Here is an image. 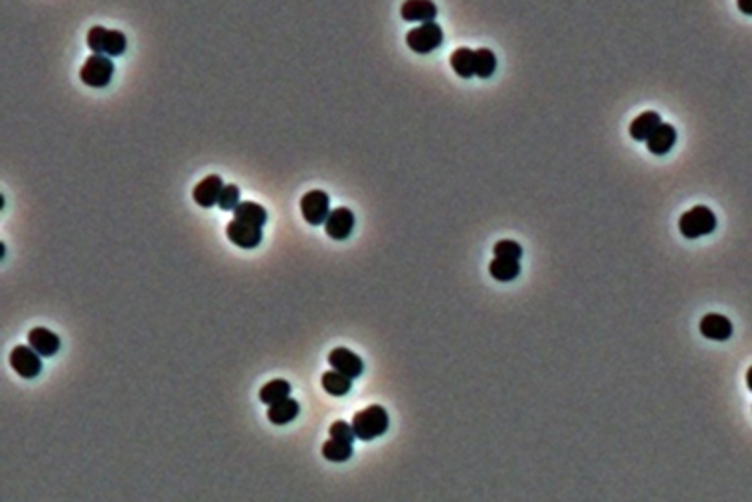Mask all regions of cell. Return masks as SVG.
I'll return each mask as SVG.
<instances>
[{"mask_svg":"<svg viewBox=\"0 0 752 502\" xmlns=\"http://www.w3.org/2000/svg\"><path fill=\"white\" fill-rule=\"evenodd\" d=\"M521 273V265L519 261H513V259H501V257H495L491 263H489V275L497 279V281H513L517 279Z\"/></svg>","mask_w":752,"mask_h":502,"instance_id":"cell-22","label":"cell"},{"mask_svg":"<svg viewBox=\"0 0 752 502\" xmlns=\"http://www.w3.org/2000/svg\"><path fill=\"white\" fill-rule=\"evenodd\" d=\"M28 346L40 354L42 358H50L53 354L60 350V336L52 333L50 328H42V326H36L28 333Z\"/></svg>","mask_w":752,"mask_h":502,"instance_id":"cell-12","label":"cell"},{"mask_svg":"<svg viewBox=\"0 0 752 502\" xmlns=\"http://www.w3.org/2000/svg\"><path fill=\"white\" fill-rule=\"evenodd\" d=\"M661 125V117L655 111H646V113L637 115L636 119L629 123V135L634 141H649V137L657 131V127Z\"/></svg>","mask_w":752,"mask_h":502,"instance_id":"cell-15","label":"cell"},{"mask_svg":"<svg viewBox=\"0 0 752 502\" xmlns=\"http://www.w3.org/2000/svg\"><path fill=\"white\" fill-rule=\"evenodd\" d=\"M297 415H299V404L295 399H292V397L282 399V402L267 407V419L274 425H285V423L293 422Z\"/></svg>","mask_w":752,"mask_h":502,"instance_id":"cell-17","label":"cell"},{"mask_svg":"<svg viewBox=\"0 0 752 502\" xmlns=\"http://www.w3.org/2000/svg\"><path fill=\"white\" fill-rule=\"evenodd\" d=\"M351 425L356 439L372 441L388 432L390 417L382 405H369L353 415Z\"/></svg>","mask_w":752,"mask_h":502,"instance_id":"cell-1","label":"cell"},{"mask_svg":"<svg viewBox=\"0 0 752 502\" xmlns=\"http://www.w3.org/2000/svg\"><path fill=\"white\" fill-rule=\"evenodd\" d=\"M443 42V32L438 22H428L422 26L412 28L406 34V44L412 52L430 53L438 50Z\"/></svg>","mask_w":752,"mask_h":502,"instance_id":"cell-5","label":"cell"},{"mask_svg":"<svg viewBox=\"0 0 752 502\" xmlns=\"http://www.w3.org/2000/svg\"><path fill=\"white\" fill-rule=\"evenodd\" d=\"M329 435H331L333 439L345 441V443H351V445H353V441L356 439V435H354V432H353V425H351V423L343 422V419L333 422V425L329 427Z\"/></svg>","mask_w":752,"mask_h":502,"instance_id":"cell-27","label":"cell"},{"mask_svg":"<svg viewBox=\"0 0 752 502\" xmlns=\"http://www.w3.org/2000/svg\"><path fill=\"white\" fill-rule=\"evenodd\" d=\"M321 386H323V389H325L327 394H331V396L341 397L346 396V394L351 392V388H353V380L346 378V376H343V374H339V372L335 370H329L321 376Z\"/></svg>","mask_w":752,"mask_h":502,"instance_id":"cell-19","label":"cell"},{"mask_svg":"<svg viewBox=\"0 0 752 502\" xmlns=\"http://www.w3.org/2000/svg\"><path fill=\"white\" fill-rule=\"evenodd\" d=\"M354 228V214L349 208H335L329 214L327 221H325V234L331 239L343 241L351 234Z\"/></svg>","mask_w":752,"mask_h":502,"instance_id":"cell-10","label":"cell"},{"mask_svg":"<svg viewBox=\"0 0 752 502\" xmlns=\"http://www.w3.org/2000/svg\"><path fill=\"white\" fill-rule=\"evenodd\" d=\"M675 141H677L675 127L669 123H661L657 127V131L649 137V141L646 145L651 155H667L675 147Z\"/></svg>","mask_w":752,"mask_h":502,"instance_id":"cell-16","label":"cell"},{"mask_svg":"<svg viewBox=\"0 0 752 502\" xmlns=\"http://www.w3.org/2000/svg\"><path fill=\"white\" fill-rule=\"evenodd\" d=\"M9 362L12 370L16 372L18 376L26 380L36 378L42 372V356L36 350H32L30 346H24V344H18V346H14L10 350Z\"/></svg>","mask_w":752,"mask_h":502,"instance_id":"cell-6","label":"cell"},{"mask_svg":"<svg viewBox=\"0 0 752 502\" xmlns=\"http://www.w3.org/2000/svg\"><path fill=\"white\" fill-rule=\"evenodd\" d=\"M239 204H242L239 202V186H236V184L224 186V190H222V194H220V200H218V206H220L222 210H226V211L236 210Z\"/></svg>","mask_w":752,"mask_h":502,"instance_id":"cell-26","label":"cell"},{"mask_svg":"<svg viewBox=\"0 0 752 502\" xmlns=\"http://www.w3.org/2000/svg\"><path fill=\"white\" fill-rule=\"evenodd\" d=\"M224 186L226 184L222 182V178L218 177V174H210V177H206L195 186L192 198H195V202L198 204L200 208H212V206H216L218 200H220Z\"/></svg>","mask_w":752,"mask_h":502,"instance_id":"cell-13","label":"cell"},{"mask_svg":"<svg viewBox=\"0 0 752 502\" xmlns=\"http://www.w3.org/2000/svg\"><path fill=\"white\" fill-rule=\"evenodd\" d=\"M234 218L242 221H248L252 226H257V228H264V224L267 221V211L264 206H259L256 202H242L234 210Z\"/></svg>","mask_w":752,"mask_h":502,"instance_id":"cell-20","label":"cell"},{"mask_svg":"<svg viewBox=\"0 0 752 502\" xmlns=\"http://www.w3.org/2000/svg\"><path fill=\"white\" fill-rule=\"evenodd\" d=\"M736 9L741 10L743 14H746V16H752V0H738Z\"/></svg>","mask_w":752,"mask_h":502,"instance_id":"cell-28","label":"cell"},{"mask_svg":"<svg viewBox=\"0 0 752 502\" xmlns=\"http://www.w3.org/2000/svg\"><path fill=\"white\" fill-rule=\"evenodd\" d=\"M746 386H748V389L752 392V366L748 368V372H746Z\"/></svg>","mask_w":752,"mask_h":502,"instance_id":"cell-29","label":"cell"},{"mask_svg":"<svg viewBox=\"0 0 752 502\" xmlns=\"http://www.w3.org/2000/svg\"><path fill=\"white\" fill-rule=\"evenodd\" d=\"M89 50L99 56L117 58L127 50V38L119 30H107L103 26H93L88 32Z\"/></svg>","mask_w":752,"mask_h":502,"instance_id":"cell-3","label":"cell"},{"mask_svg":"<svg viewBox=\"0 0 752 502\" xmlns=\"http://www.w3.org/2000/svg\"><path fill=\"white\" fill-rule=\"evenodd\" d=\"M329 196L323 190H311L301 198V216L311 226H321L329 218Z\"/></svg>","mask_w":752,"mask_h":502,"instance_id":"cell-7","label":"cell"},{"mask_svg":"<svg viewBox=\"0 0 752 502\" xmlns=\"http://www.w3.org/2000/svg\"><path fill=\"white\" fill-rule=\"evenodd\" d=\"M321 453H323V457L327 459V461H331V463H345V461H349L351 455H353V445L331 437V439H327L323 443Z\"/></svg>","mask_w":752,"mask_h":502,"instance_id":"cell-23","label":"cell"},{"mask_svg":"<svg viewBox=\"0 0 752 502\" xmlns=\"http://www.w3.org/2000/svg\"><path fill=\"white\" fill-rule=\"evenodd\" d=\"M701 335L709 338V340H717V342H725L733 336V323L718 313H709L701 318L699 325Z\"/></svg>","mask_w":752,"mask_h":502,"instance_id":"cell-11","label":"cell"},{"mask_svg":"<svg viewBox=\"0 0 752 502\" xmlns=\"http://www.w3.org/2000/svg\"><path fill=\"white\" fill-rule=\"evenodd\" d=\"M329 364H331L333 370L351 380L359 378L364 370V364L363 360H361V356L354 354L353 350H349V348H343V346L331 350V354H329Z\"/></svg>","mask_w":752,"mask_h":502,"instance_id":"cell-9","label":"cell"},{"mask_svg":"<svg viewBox=\"0 0 752 502\" xmlns=\"http://www.w3.org/2000/svg\"><path fill=\"white\" fill-rule=\"evenodd\" d=\"M400 14L406 22H434L436 14H438V6L432 0H408L402 4Z\"/></svg>","mask_w":752,"mask_h":502,"instance_id":"cell-14","label":"cell"},{"mask_svg":"<svg viewBox=\"0 0 752 502\" xmlns=\"http://www.w3.org/2000/svg\"><path fill=\"white\" fill-rule=\"evenodd\" d=\"M717 229V216L707 206H695L679 218V231L683 238L697 239Z\"/></svg>","mask_w":752,"mask_h":502,"instance_id":"cell-2","label":"cell"},{"mask_svg":"<svg viewBox=\"0 0 752 502\" xmlns=\"http://www.w3.org/2000/svg\"><path fill=\"white\" fill-rule=\"evenodd\" d=\"M497 70V58L495 53L487 48H479L475 50V75L478 78H491Z\"/></svg>","mask_w":752,"mask_h":502,"instance_id":"cell-24","label":"cell"},{"mask_svg":"<svg viewBox=\"0 0 752 502\" xmlns=\"http://www.w3.org/2000/svg\"><path fill=\"white\" fill-rule=\"evenodd\" d=\"M493 253L495 257H501V259H513V261H519L522 256V247L513 241V239H501L497 241L495 247H493Z\"/></svg>","mask_w":752,"mask_h":502,"instance_id":"cell-25","label":"cell"},{"mask_svg":"<svg viewBox=\"0 0 752 502\" xmlns=\"http://www.w3.org/2000/svg\"><path fill=\"white\" fill-rule=\"evenodd\" d=\"M450 63L453 71L463 80H469L475 75V52L469 48H458L450 56Z\"/></svg>","mask_w":752,"mask_h":502,"instance_id":"cell-18","label":"cell"},{"mask_svg":"<svg viewBox=\"0 0 752 502\" xmlns=\"http://www.w3.org/2000/svg\"><path fill=\"white\" fill-rule=\"evenodd\" d=\"M292 394V386L287 380H272L259 389V399L266 405H274L282 399H287Z\"/></svg>","mask_w":752,"mask_h":502,"instance_id":"cell-21","label":"cell"},{"mask_svg":"<svg viewBox=\"0 0 752 502\" xmlns=\"http://www.w3.org/2000/svg\"><path fill=\"white\" fill-rule=\"evenodd\" d=\"M115 66L107 58V56H99V53H91L86 63L81 66L80 80L88 85V88L103 89L109 85V81L113 78Z\"/></svg>","mask_w":752,"mask_h":502,"instance_id":"cell-4","label":"cell"},{"mask_svg":"<svg viewBox=\"0 0 752 502\" xmlns=\"http://www.w3.org/2000/svg\"><path fill=\"white\" fill-rule=\"evenodd\" d=\"M226 236L234 246L244 247V249H254L262 244V238H264L262 228L252 226L248 221L236 220V218L226 226Z\"/></svg>","mask_w":752,"mask_h":502,"instance_id":"cell-8","label":"cell"}]
</instances>
